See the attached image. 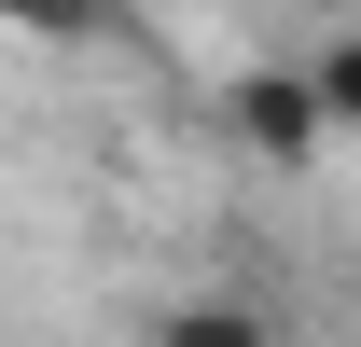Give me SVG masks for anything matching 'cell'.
Returning a JSON list of instances; mask_svg holds the SVG:
<instances>
[{
    "label": "cell",
    "mask_w": 361,
    "mask_h": 347,
    "mask_svg": "<svg viewBox=\"0 0 361 347\" xmlns=\"http://www.w3.org/2000/svg\"><path fill=\"white\" fill-rule=\"evenodd\" d=\"M223 139L250 153V167H278V181L319 167V153L348 139V126H334V97H319V70H306V42H292V56H250V70L223 84Z\"/></svg>",
    "instance_id": "6da1fadb"
},
{
    "label": "cell",
    "mask_w": 361,
    "mask_h": 347,
    "mask_svg": "<svg viewBox=\"0 0 361 347\" xmlns=\"http://www.w3.org/2000/svg\"><path fill=\"white\" fill-rule=\"evenodd\" d=\"M306 70H319V97H334V126H361V14L306 28Z\"/></svg>",
    "instance_id": "277c9868"
},
{
    "label": "cell",
    "mask_w": 361,
    "mask_h": 347,
    "mask_svg": "<svg viewBox=\"0 0 361 347\" xmlns=\"http://www.w3.org/2000/svg\"><path fill=\"white\" fill-rule=\"evenodd\" d=\"M0 28H14V42H111L126 0H0Z\"/></svg>",
    "instance_id": "3957f363"
},
{
    "label": "cell",
    "mask_w": 361,
    "mask_h": 347,
    "mask_svg": "<svg viewBox=\"0 0 361 347\" xmlns=\"http://www.w3.org/2000/svg\"><path fill=\"white\" fill-rule=\"evenodd\" d=\"M306 14H319V28H334V14H361V0H306Z\"/></svg>",
    "instance_id": "5b68a950"
},
{
    "label": "cell",
    "mask_w": 361,
    "mask_h": 347,
    "mask_svg": "<svg viewBox=\"0 0 361 347\" xmlns=\"http://www.w3.org/2000/svg\"><path fill=\"white\" fill-rule=\"evenodd\" d=\"M153 347H278V319L236 305V292H180L167 319H153Z\"/></svg>",
    "instance_id": "7a4b0ae2"
}]
</instances>
